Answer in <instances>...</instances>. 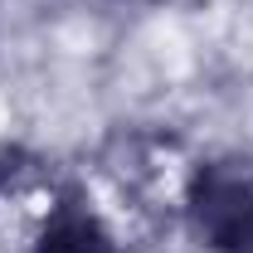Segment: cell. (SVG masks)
<instances>
[{"label":"cell","instance_id":"1","mask_svg":"<svg viewBox=\"0 0 253 253\" xmlns=\"http://www.w3.org/2000/svg\"><path fill=\"white\" fill-rule=\"evenodd\" d=\"M190 219L210 253H253V175L210 166L190 185Z\"/></svg>","mask_w":253,"mask_h":253}]
</instances>
